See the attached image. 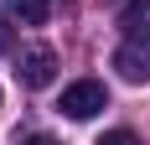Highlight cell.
<instances>
[{"label": "cell", "instance_id": "cell-1", "mask_svg": "<svg viewBox=\"0 0 150 145\" xmlns=\"http://www.w3.org/2000/svg\"><path fill=\"white\" fill-rule=\"evenodd\" d=\"M104 104H109V93H104V83H98V78H78V83L62 88V104H57V109H62L67 119H93Z\"/></svg>", "mask_w": 150, "mask_h": 145}, {"label": "cell", "instance_id": "cell-2", "mask_svg": "<svg viewBox=\"0 0 150 145\" xmlns=\"http://www.w3.org/2000/svg\"><path fill=\"white\" fill-rule=\"evenodd\" d=\"M16 78H21V83L26 88H47L52 83V78H57V52H52V47H26V52H21V62H16Z\"/></svg>", "mask_w": 150, "mask_h": 145}, {"label": "cell", "instance_id": "cell-3", "mask_svg": "<svg viewBox=\"0 0 150 145\" xmlns=\"http://www.w3.org/2000/svg\"><path fill=\"white\" fill-rule=\"evenodd\" d=\"M114 72H119L124 83H150V42H129L114 52Z\"/></svg>", "mask_w": 150, "mask_h": 145}, {"label": "cell", "instance_id": "cell-4", "mask_svg": "<svg viewBox=\"0 0 150 145\" xmlns=\"http://www.w3.org/2000/svg\"><path fill=\"white\" fill-rule=\"evenodd\" d=\"M119 31L129 36V42H150V0H124Z\"/></svg>", "mask_w": 150, "mask_h": 145}, {"label": "cell", "instance_id": "cell-5", "mask_svg": "<svg viewBox=\"0 0 150 145\" xmlns=\"http://www.w3.org/2000/svg\"><path fill=\"white\" fill-rule=\"evenodd\" d=\"M52 5H57V0H11V11L21 16L26 26H42L47 16H52Z\"/></svg>", "mask_w": 150, "mask_h": 145}, {"label": "cell", "instance_id": "cell-6", "mask_svg": "<svg viewBox=\"0 0 150 145\" xmlns=\"http://www.w3.org/2000/svg\"><path fill=\"white\" fill-rule=\"evenodd\" d=\"M98 145H145V140H140L135 130H109V135H104Z\"/></svg>", "mask_w": 150, "mask_h": 145}, {"label": "cell", "instance_id": "cell-7", "mask_svg": "<svg viewBox=\"0 0 150 145\" xmlns=\"http://www.w3.org/2000/svg\"><path fill=\"white\" fill-rule=\"evenodd\" d=\"M11 36H16V31H11V21L0 16V52H11Z\"/></svg>", "mask_w": 150, "mask_h": 145}, {"label": "cell", "instance_id": "cell-8", "mask_svg": "<svg viewBox=\"0 0 150 145\" xmlns=\"http://www.w3.org/2000/svg\"><path fill=\"white\" fill-rule=\"evenodd\" d=\"M16 145H62V140H52V135H26V140H16Z\"/></svg>", "mask_w": 150, "mask_h": 145}]
</instances>
